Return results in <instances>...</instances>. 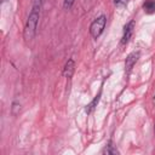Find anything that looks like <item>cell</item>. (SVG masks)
<instances>
[{
    "label": "cell",
    "instance_id": "4",
    "mask_svg": "<svg viewBox=\"0 0 155 155\" xmlns=\"http://www.w3.org/2000/svg\"><path fill=\"white\" fill-rule=\"evenodd\" d=\"M139 56H140L139 51H137V52H136V51H134V52H131V53L127 56V58H126V61H125V69H126V73H127V74L132 70V68H133V65L137 63Z\"/></svg>",
    "mask_w": 155,
    "mask_h": 155
},
{
    "label": "cell",
    "instance_id": "1",
    "mask_svg": "<svg viewBox=\"0 0 155 155\" xmlns=\"http://www.w3.org/2000/svg\"><path fill=\"white\" fill-rule=\"evenodd\" d=\"M39 17H40V10L31 7V11L28 16V19L24 25V31H23V36L25 41H30L35 36L38 23H39Z\"/></svg>",
    "mask_w": 155,
    "mask_h": 155
},
{
    "label": "cell",
    "instance_id": "6",
    "mask_svg": "<svg viewBox=\"0 0 155 155\" xmlns=\"http://www.w3.org/2000/svg\"><path fill=\"white\" fill-rule=\"evenodd\" d=\"M101 94H102V88L99 90V92H98V94L92 99V102L90 103V104H87L86 105V108H85V111L87 113V114H91L93 110H94V108L97 107V104H98V102H99V99H101Z\"/></svg>",
    "mask_w": 155,
    "mask_h": 155
},
{
    "label": "cell",
    "instance_id": "2",
    "mask_svg": "<svg viewBox=\"0 0 155 155\" xmlns=\"http://www.w3.org/2000/svg\"><path fill=\"white\" fill-rule=\"evenodd\" d=\"M105 23H107V17L104 15L97 17L90 25V34L93 39H97L101 36V34L103 33L104 30V27H105Z\"/></svg>",
    "mask_w": 155,
    "mask_h": 155
},
{
    "label": "cell",
    "instance_id": "9",
    "mask_svg": "<svg viewBox=\"0 0 155 155\" xmlns=\"http://www.w3.org/2000/svg\"><path fill=\"white\" fill-rule=\"evenodd\" d=\"M74 2H75V0H64V2H63V8H64V10H70L71 6L74 5Z\"/></svg>",
    "mask_w": 155,
    "mask_h": 155
},
{
    "label": "cell",
    "instance_id": "5",
    "mask_svg": "<svg viewBox=\"0 0 155 155\" xmlns=\"http://www.w3.org/2000/svg\"><path fill=\"white\" fill-rule=\"evenodd\" d=\"M74 70H75V63L70 58V59H68V62L65 63V65L63 68V76L67 78V79H70L74 74Z\"/></svg>",
    "mask_w": 155,
    "mask_h": 155
},
{
    "label": "cell",
    "instance_id": "10",
    "mask_svg": "<svg viewBox=\"0 0 155 155\" xmlns=\"http://www.w3.org/2000/svg\"><path fill=\"white\" fill-rule=\"evenodd\" d=\"M114 4L116 7H125L128 4V0H114Z\"/></svg>",
    "mask_w": 155,
    "mask_h": 155
},
{
    "label": "cell",
    "instance_id": "8",
    "mask_svg": "<svg viewBox=\"0 0 155 155\" xmlns=\"http://www.w3.org/2000/svg\"><path fill=\"white\" fill-rule=\"evenodd\" d=\"M103 154H108V155H114V154H119V151H117V149L113 145V143H111V140H109L108 142V144L105 145V148L103 149V151H102Z\"/></svg>",
    "mask_w": 155,
    "mask_h": 155
},
{
    "label": "cell",
    "instance_id": "3",
    "mask_svg": "<svg viewBox=\"0 0 155 155\" xmlns=\"http://www.w3.org/2000/svg\"><path fill=\"white\" fill-rule=\"evenodd\" d=\"M133 29H134V21H130L125 27H124V34L121 38V45H125L130 41L132 34H133Z\"/></svg>",
    "mask_w": 155,
    "mask_h": 155
},
{
    "label": "cell",
    "instance_id": "11",
    "mask_svg": "<svg viewBox=\"0 0 155 155\" xmlns=\"http://www.w3.org/2000/svg\"><path fill=\"white\" fill-rule=\"evenodd\" d=\"M41 5H42V0H34L33 2V7L38 10H41Z\"/></svg>",
    "mask_w": 155,
    "mask_h": 155
},
{
    "label": "cell",
    "instance_id": "7",
    "mask_svg": "<svg viewBox=\"0 0 155 155\" xmlns=\"http://www.w3.org/2000/svg\"><path fill=\"white\" fill-rule=\"evenodd\" d=\"M143 10L145 13L148 15H153L155 13V0H145L143 2Z\"/></svg>",
    "mask_w": 155,
    "mask_h": 155
},
{
    "label": "cell",
    "instance_id": "12",
    "mask_svg": "<svg viewBox=\"0 0 155 155\" xmlns=\"http://www.w3.org/2000/svg\"><path fill=\"white\" fill-rule=\"evenodd\" d=\"M4 1H5V0H4Z\"/></svg>",
    "mask_w": 155,
    "mask_h": 155
}]
</instances>
